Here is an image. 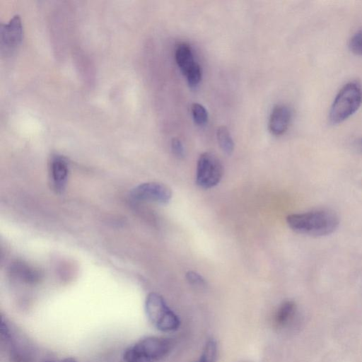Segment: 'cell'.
I'll return each mask as SVG.
<instances>
[{"label":"cell","instance_id":"277c9868","mask_svg":"<svg viewBox=\"0 0 362 362\" xmlns=\"http://www.w3.org/2000/svg\"><path fill=\"white\" fill-rule=\"evenodd\" d=\"M145 312L152 325L163 332L177 329L180 320L169 308L161 296L150 293L145 301Z\"/></svg>","mask_w":362,"mask_h":362},{"label":"cell","instance_id":"7a4b0ae2","mask_svg":"<svg viewBox=\"0 0 362 362\" xmlns=\"http://www.w3.org/2000/svg\"><path fill=\"white\" fill-rule=\"evenodd\" d=\"M362 104V87L356 81L345 84L336 95L329 112V122L340 124L352 116Z\"/></svg>","mask_w":362,"mask_h":362},{"label":"cell","instance_id":"30bf717a","mask_svg":"<svg viewBox=\"0 0 362 362\" xmlns=\"http://www.w3.org/2000/svg\"><path fill=\"white\" fill-rule=\"evenodd\" d=\"M175 57L180 71L185 76L199 65L194 59L192 47L185 42L180 43L177 46Z\"/></svg>","mask_w":362,"mask_h":362},{"label":"cell","instance_id":"7c38bea8","mask_svg":"<svg viewBox=\"0 0 362 362\" xmlns=\"http://www.w3.org/2000/svg\"><path fill=\"white\" fill-rule=\"evenodd\" d=\"M216 137L222 151L230 155L234 149V143L228 129L226 126L219 127L216 131Z\"/></svg>","mask_w":362,"mask_h":362},{"label":"cell","instance_id":"d6986e66","mask_svg":"<svg viewBox=\"0 0 362 362\" xmlns=\"http://www.w3.org/2000/svg\"><path fill=\"white\" fill-rule=\"evenodd\" d=\"M44 362H76L73 358H64V359H60V360H46Z\"/></svg>","mask_w":362,"mask_h":362},{"label":"cell","instance_id":"3957f363","mask_svg":"<svg viewBox=\"0 0 362 362\" xmlns=\"http://www.w3.org/2000/svg\"><path fill=\"white\" fill-rule=\"evenodd\" d=\"M172 349L166 338L147 337L140 339L124 353L126 362H157L165 357Z\"/></svg>","mask_w":362,"mask_h":362},{"label":"cell","instance_id":"5b68a950","mask_svg":"<svg viewBox=\"0 0 362 362\" xmlns=\"http://www.w3.org/2000/svg\"><path fill=\"white\" fill-rule=\"evenodd\" d=\"M223 174L221 162L214 154L205 152L200 155L197 165L196 182L205 189L217 185Z\"/></svg>","mask_w":362,"mask_h":362},{"label":"cell","instance_id":"9a60e30c","mask_svg":"<svg viewBox=\"0 0 362 362\" xmlns=\"http://www.w3.org/2000/svg\"><path fill=\"white\" fill-rule=\"evenodd\" d=\"M349 48L358 55H362V30L356 33L350 39Z\"/></svg>","mask_w":362,"mask_h":362},{"label":"cell","instance_id":"8fae6325","mask_svg":"<svg viewBox=\"0 0 362 362\" xmlns=\"http://www.w3.org/2000/svg\"><path fill=\"white\" fill-rule=\"evenodd\" d=\"M294 302L288 300L283 303L276 313L274 321L278 327L286 326L293 318L296 313Z\"/></svg>","mask_w":362,"mask_h":362},{"label":"cell","instance_id":"5bb4252c","mask_svg":"<svg viewBox=\"0 0 362 362\" xmlns=\"http://www.w3.org/2000/svg\"><path fill=\"white\" fill-rule=\"evenodd\" d=\"M191 110L194 121L198 125H204L208 120V112L206 108L201 104L194 103L191 106Z\"/></svg>","mask_w":362,"mask_h":362},{"label":"cell","instance_id":"6da1fadb","mask_svg":"<svg viewBox=\"0 0 362 362\" xmlns=\"http://www.w3.org/2000/svg\"><path fill=\"white\" fill-rule=\"evenodd\" d=\"M286 222L293 230L316 237L332 233L339 223L337 214L329 209L290 214Z\"/></svg>","mask_w":362,"mask_h":362},{"label":"cell","instance_id":"52a82bcc","mask_svg":"<svg viewBox=\"0 0 362 362\" xmlns=\"http://www.w3.org/2000/svg\"><path fill=\"white\" fill-rule=\"evenodd\" d=\"M1 49L4 52H12L21 42L23 28L19 16H13L7 24L1 28Z\"/></svg>","mask_w":362,"mask_h":362},{"label":"cell","instance_id":"8992f818","mask_svg":"<svg viewBox=\"0 0 362 362\" xmlns=\"http://www.w3.org/2000/svg\"><path fill=\"white\" fill-rule=\"evenodd\" d=\"M130 194L135 200L165 204L171 199L172 191L165 184L149 182L137 185L132 189Z\"/></svg>","mask_w":362,"mask_h":362},{"label":"cell","instance_id":"ffe728a7","mask_svg":"<svg viewBox=\"0 0 362 362\" xmlns=\"http://www.w3.org/2000/svg\"><path fill=\"white\" fill-rule=\"evenodd\" d=\"M358 147L360 148L361 151H362V139H361L358 141Z\"/></svg>","mask_w":362,"mask_h":362},{"label":"cell","instance_id":"ac0fdd59","mask_svg":"<svg viewBox=\"0 0 362 362\" xmlns=\"http://www.w3.org/2000/svg\"><path fill=\"white\" fill-rule=\"evenodd\" d=\"M171 148L173 154L178 158H182L185 150L182 141L178 138H173L171 141Z\"/></svg>","mask_w":362,"mask_h":362},{"label":"cell","instance_id":"4fadbf2b","mask_svg":"<svg viewBox=\"0 0 362 362\" xmlns=\"http://www.w3.org/2000/svg\"><path fill=\"white\" fill-rule=\"evenodd\" d=\"M218 355L216 341L210 339L206 343L200 358L196 362H216Z\"/></svg>","mask_w":362,"mask_h":362},{"label":"cell","instance_id":"ba28073f","mask_svg":"<svg viewBox=\"0 0 362 362\" xmlns=\"http://www.w3.org/2000/svg\"><path fill=\"white\" fill-rule=\"evenodd\" d=\"M291 120V109L286 105L279 104L274 107L269 119L268 128L274 136L284 134Z\"/></svg>","mask_w":362,"mask_h":362},{"label":"cell","instance_id":"9c48e42d","mask_svg":"<svg viewBox=\"0 0 362 362\" xmlns=\"http://www.w3.org/2000/svg\"><path fill=\"white\" fill-rule=\"evenodd\" d=\"M69 174V165L62 156L52 158L50 163V177L54 189L62 192L65 189Z\"/></svg>","mask_w":362,"mask_h":362},{"label":"cell","instance_id":"e0dca14e","mask_svg":"<svg viewBox=\"0 0 362 362\" xmlns=\"http://www.w3.org/2000/svg\"><path fill=\"white\" fill-rule=\"evenodd\" d=\"M187 81L190 87L197 86L202 79V69L199 65L192 71H190L187 76Z\"/></svg>","mask_w":362,"mask_h":362},{"label":"cell","instance_id":"2e32d148","mask_svg":"<svg viewBox=\"0 0 362 362\" xmlns=\"http://www.w3.org/2000/svg\"><path fill=\"white\" fill-rule=\"evenodd\" d=\"M186 279L190 284L196 287L203 288L206 286L205 279L194 271L187 272L186 273Z\"/></svg>","mask_w":362,"mask_h":362}]
</instances>
